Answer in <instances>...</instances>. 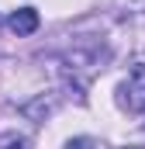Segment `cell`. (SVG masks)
I'll return each mask as SVG.
<instances>
[{"instance_id":"1","label":"cell","mask_w":145,"mask_h":149,"mask_svg":"<svg viewBox=\"0 0 145 149\" xmlns=\"http://www.w3.org/2000/svg\"><path fill=\"white\" fill-rule=\"evenodd\" d=\"M117 104L131 114H145V63L131 66L128 80L117 87Z\"/></svg>"},{"instance_id":"2","label":"cell","mask_w":145,"mask_h":149,"mask_svg":"<svg viewBox=\"0 0 145 149\" xmlns=\"http://www.w3.org/2000/svg\"><path fill=\"white\" fill-rule=\"evenodd\" d=\"M7 28H10L17 38L35 35V31H38V10H35V7H17V10L7 17Z\"/></svg>"}]
</instances>
